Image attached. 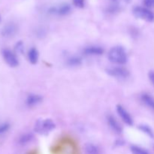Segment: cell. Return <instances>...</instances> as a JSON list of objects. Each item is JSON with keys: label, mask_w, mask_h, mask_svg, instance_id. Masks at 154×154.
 Here are the masks:
<instances>
[{"label": "cell", "mask_w": 154, "mask_h": 154, "mask_svg": "<svg viewBox=\"0 0 154 154\" xmlns=\"http://www.w3.org/2000/svg\"><path fill=\"white\" fill-rule=\"evenodd\" d=\"M149 79H150V82L152 83V84L154 86V72H150L148 74Z\"/></svg>", "instance_id": "23"}, {"label": "cell", "mask_w": 154, "mask_h": 154, "mask_svg": "<svg viewBox=\"0 0 154 154\" xmlns=\"http://www.w3.org/2000/svg\"><path fill=\"white\" fill-rule=\"evenodd\" d=\"M111 1H116V0H111Z\"/></svg>", "instance_id": "26"}, {"label": "cell", "mask_w": 154, "mask_h": 154, "mask_svg": "<svg viewBox=\"0 0 154 154\" xmlns=\"http://www.w3.org/2000/svg\"><path fill=\"white\" fill-rule=\"evenodd\" d=\"M17 26L14 23H9L6 24L1 31V35L5 38L14 37L17 32Z\"/></svg>", "instance_id": "8"}, {"label": "cell", "mask_w": 154, "mask_h": 154, "mask_svg": "<svg viewBox=\"0 0 154 154\" xmlns=\"http://www.w3.org/2000/svg\"><path fill=\"white\" fill-rule=\"evenodd\" d=\"M27 57H28V60L31 64H37L39 59L38 51L35 48H30L29 51L28 52V54H27Z\"/></svg>", "instance_id": "12"}, {"label": "cell", "mask_w": 154, "mask_h": 154, "mask_svg": "<svg viewBox=\"0 0 154 154\" xmlns=\"http://www.w3.org/2000/svg\"><path fill=\"white\" fill-rule=\"evenodd\" d=\"M130 150L132 154H149L147 150L136 145L131 146Z\"/></svg>", "instance_id": "18"}, {"label": "cell", "mask_w": 154, "mask_h": 154, "mask_svg": "<svg viewBox=\"0 0 154 154\" xmlns=\"http://www.w3.org/2000/svg\"><path fill=\"white\" fill-rule=\"evenodd\" d=\"M144 5L146 8H154V0H144Z\"/></svg>", "instance_id": "22"}, {"label": "cell", "mask_w": 154, "mask_h": 154, "mask_svg": "<svg viewBox=\"0 0 154 154\" xmlns=\"http://www.w3.org/2000/svg\"><path fill=\"white\" fill-rule=\"evenodd\" d=\"M0 21H1V16H0Z\"/></svg>", "instance_id": "24"}, {"label": "cell", "mask_w": 154, "mask_h": 154, "mask_svg": "<svg viewBox=\"0 0 154 154\" xmlns=\"http://www.w3.org/2000/svg\"><path fill=\"white\" fill-rule=\"evenodd\" d=\"M107 121H108V124L109 126V127L111 129V130L114 131L117 134L122 133V132H123V128L120 126L119 122L116 120L115 117L111 115H108L107 117Z\"/></svg>", "instance_id": "10"}, {"label": "cell", "mask_w": 154, "mask_h": 154, "mask_svg": "<svg viewBox=\"0 0 154 154\" xmlns=\"http://www.w3.org/2000/svg\"><path fill=\"white\" fill-rule=\"evenodd\" d=\"M71 6L69 4L60 5L58 7H52L49 9V13L58 16H66L71 12Z\"/></svg>", "instance_id": "7"}, {"label": "cell", "mask_w": 154, "mask_h": 154, "mask_svg": "<svg viewBox=\"0 0 154 154\" xmlns=\"http://www.w3.org/2000/svg\"><path fill=\"white\" fill-rule=\"evenodd\" d=\"M116 110H117V114L120 116L121 120L126 125H128V126H132L133 125V119H132V116L130 115V114L128 112L127 110L124 107L122 106L121 105H117Z\"/></svg>", "instance_id": "6"}, {"label": "cell", "mask_w": 154, "mask_h": 154, "mask_svg": "<svg viewBox=\"0 0 154 154\" xmlns=\"http://www.w3.org/2000/svg\"><path fill=\"white\" fill-rule=\"evenodd\" d=\"M138 129H139L142 132L145 133L146 135H147V136L150 137V138H154V133L153 130H152L151 128H150L149 126H147V125H145V124L140 125V126H138Z\"/></svg>", "instance_id": "17"}, {"label": "cell", "mask_w": 154, "mask_h": 154, "mask_svg": "<svg viewBox=\"0 0 154 154\" xmlns=\"http://www.w3.org/2000/svg\"><path fill=\"white\" fill-rule=\"evenodd\" d=\"M33 138H34V137H33L32 134L31 133L23 134V135H22L20 137L18 142H19V144H20V145H26V144L31 142V141H32Z\"/></svg>", "instance_id": "15"}, {"label": "cell", "mask_w": 154, "mask_h": 154, "mask_svg": "<svg viewBox=\"0 0 154 154\" xmlns=\"http://www.w3.org/2000/svg\"><path fill=\"white\" fill-rule=\"evenodd\" d=\"M2 54L5 62L10 67L14 68L19 65V60L16 54L9 49H3L2 51Z\"/></svg>", "instance_id": "5"}, {"label": "cell", "mask_w": 154, "mask_h": 154, "mask_svg": "<svg viewBox=\"0 0 154 154\" xmlns=\"http://www.w3.org/2000/svg\"><path fill=\"white\" fill-rule=\"evenodd\" d=\"M74 5L79 8H83L85 5V0H72Z\"/></svg>", "instance_id": "19"}, {"label": "cell", "mask_w": 154, "mask_h": 154, "mask_svg": "<svg viewBox=\"0 0 154 154\" xmlns=\"http://www.w3.org/2000/svg\"><path fill=\"white\" fill-rule=\"evenodd\" d=\"M55 127V123L51 119H39L35 124L34 130L40 135H47L54 130Z\"/></svg>", "instance_id": "2"}, {"label": "cell", "mask_w": 154, "mask_h": 154, "mask_svg": "<svg viewBox=\"0 0 154 154\" xmlns=\"http://www.w3.org/2000/svg\"><path fill=\"white\" fill-rule=\"evenodd\" d=\"M108 58L110 62L117 65H124L128 61L126 51L121 46L113 47L108 51Z\"/></svg>", "instance_id": "1"}, {"label": "cell", "mask_w": 154, "mask_h": 154, "mask_svg": "<svg viewBox=\"0 0 154 154\" xmlns=\"http://www.w3.org/2000/svg\"><path fill=\"white\" fill-rule=\"evenodd\" d=\"M29 154H35V153H29Z\"/></svg>", "instance_id": "25"}, {"label": "cell", "mask_w": 154, "mask_h": 154, "mask_svg": "<svg viewBox=\"0 0 154 154\" xmlns=\"http://www.w3.org/2000/svg\"><path fill=\"white\" fill-rule=\"evenodd\" d=\"M9 124L7 123H5L3 124H0V134H3L7 132L9 129Z\"/></svg>", "instance_id": "21"}, {"label": "cell", "mask_w": 154, "mask_h": 154, "mask_svg": "<svg viewBox=\"0 0 154 154\" xmlns=\"http://www.w3.org/2000/svg\"><path fill=\"white\" fill-rule=\"evenodd\" d=\"M105 50L100 46L97 45H91V46L86 47L83 50V53L86 56H91V57H97L101 56L104 54Z\"/></svg>", "instance_id": "9"}, {"label": "cell", "mask_w": 154, "mask_h": 154, "mask_svg": "<svg viewBox=\"0 0 154 154\" xmlns=\"http://www.w3.org/2000/svg\"><path fill=\"white\" fill-rule=\"evenodd\" d=\"M82 63V60L78 56H72L67 59V65L71 67H77L81 66Z\"/></svg>", "instance_id": "14"}, {"label": "cell", "mask_w": 154, "mask_h": 154, "mask_svg": "<svg viewBox=\"0 0 154 154\" xmlns=\"http://www.w3.org/2000/svg\"><path fill=\"white\" fill-rule=\"evenodd\" d=\"M107 73L111 77L120 80H125L129 78V72L126 69L120 66L111 67L107 69Z\"/></svg>", "instance_id": "4"}, {"label": "cell", "mask_w": 154, "mask_h": 154, "mask_svg": "<svg viewBox=\"0 0 154 154\" xmlns=\"http://www.w3.org/2000/svg\"><path fill=\"white\" fill-rule=\"evenodd\" d=\"M43 98L38 94H29L26 99V104L28 107H34L40 104Z\"/></svg>", "instance_id": "11"}, {"label": "cell", "mask_w": 154, "mask_h": 154, "mask_svg": "<svg viewBox=\"0 0 154 154\" xmlns=\"http://www.w3.org/2000/svg\"><path fill=\"white\" fill-rule=\"evenodd\" d=\"M134 16L137 18L145 20L147 22H153L154 21V13L150 9L146 7L136 6L132 11Z\"/></svg>", "instance_id": "3"}, {"label": "cell", "mask_w": 154, "mask_h": 154, "mask_svg": "<svg viewBox=\"0 0 154 154\" xmlns=\"http://www.w3.org/2000/svg\"><path fill=\"white\" fill-rule=\"evenodd\" d=\"M85 154H99V149L93 144H86L84 147Z\"/></svg>", "instance_id": "16"}, {"label": "cell", "mask_w": 154, "mask_h": 154, "mask_svg": "<svg viewBox=\"0 0 154 154\" xmlns=\"http://www.w3.org/2000/svg\"><path fill=\"white\" fill-rule=\"evenodd\" d=\"M141 100L147 108L154 111V98L148 93H143L141 96Z\"/></svg>", "instance_id": "13"}, {"label": "cell", "mask_w": 154, "mask_h": 154, "mask_svg": "<svg viewBox=\"0 0 154 154\" xmlns=\"http://www.w3.org/2000/svg\"><path fill=\"white\" fill-rule=\"evenodd\" d=\"M15 50L17 53H20V54H22L24 51V45L23 43L22 42H19L18 43L16 44L15 45Z\"/></svg>", "instance_id": "20"}]
</instances>
